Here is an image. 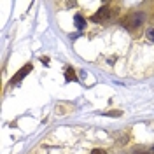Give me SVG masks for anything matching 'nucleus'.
I'll use <instances>...</instances> for the list:
<instances>
[{"instance_id": "obj_1", "label": "nucleus", "mask_w": 154, "mask_h": 154, "mask_svg": "<svg viewBox=\"0 0 154 154\" xmlns=\"http://www.w3.org/2000/svg\"><path fill=\"white\" fill-rule=\"evenodd\" d=\"M142 21H144V14L135 11V12L128 14V16L123 19V25H125L128 30H133V28H137L138 25H142Z\"/></svg>"}, {"instance_id": "obj_2", "label": "nucleus", "mask_w": 154, "mask_h": 154, "mask_svg": "<svg viewBox=\"0 0 154 154\" xmlns=\"http://www.w3.org/2000/svg\"><path fill=\"white\" fill-rule=\"evenodd\" d=\"M110 16H112V12H110V7L103 5V7H100V9L96 11V14H93V16H91V21H95V23H100V21H105V19H109Z\"/></svg>"}, {"instance_id": "obj_3", "label": "nucleus", "mask_w": 154, "mask_h": 154, "mask_svg": "<svg viewBox=\"0 0 154 154\" xmlns=\"http://www.w3.org/2000/svg\"><path fill=\"white\" fill-rule=\"evenodd\" d=\"M30 72H32V63H28V65H25V67L21 68L18 74H16V75L11 79V84H16V82H19V81H21L23 77L26 75V74H30Z\"/></svg>"}, {"instance_id": "obj_4", "label": "nucleus", "mask_w": 154, "mask_h": 154, "mask_svg": "<svg viewBox=\"0 0 154 154\" xmlns=\"http://www.w3.org/2000/svg\"><path fill=\"white\" fill-rule=\"evenodd\" d=\"M74 25H75L77 30H84V26H86V19L82 18L81 14H75V18H74Z\"/></svg>"}, {"instance_id": "obj_5", "label": "nucleus", "mask_w": 154, "mask_h": 154, "mask_svg": "<svg viewBox=\"0 0 154 154\" xmlns=\"http://www.w3.org/2000/svg\"><path fill=\"white\" fill-rule=\"evenodd\" d=\"M65 79H67V81H77V77H75V72H74V68L67 67V70H65Z\"/></svg>"}, {"instance_id": "obj_6", "label": "nucleus", "mask_w": 154, "mask_h": 154, "mask_svg": "<svg viewBox=\"0 0 154 154\" xmlns=\"http://www.w3.org/2000/svg\"><path fill=\"white\" fill-rule=\"evenodd\" d=\"M145 37H147V40L154 42V28H147V32H145Z\"/></svg>"}, {"instance_id": "obj_7", "label": "nucleus", "mask_w": 154, "mask_h": 154, "mask_svg": "<svg viewBox=\"0 0 154 154\" xmlns=\"http://www.w3.org/2000/svg\"><path fill=\"white\" fill-rule=\"evenodd\" d=\"M91 154H107V152L103 151V149H93V151H91Z\"/></svg>"}, {"instance_id": "obj_8", "label": "nucleus", "mask_w": 154, "mask_h": 154, "mask_svg": "<svg viewBox=\"0 0 154 154\" xmlns=\"http://www.w3.org/2000/svg\"><path fill=\"white\" fill-rule=\"evenodd\" d=\"M105 116H121V112L119 110H116V112H103Z\"/></svg>"}, {"instance_id": "obj_9", "label": "nucleus", "mask_w": 154, "mask_h": 154, "mask_svg": "<svg viewBox=\"0 0 154 154\" xmlns=\"http://www.w3.org/2000/svg\"><path fill=\"white\" fill-rule=\"evenodd\" d=\"M147 154H154V145L151 147V149H149V152H147Z\"/></svg>"}, {"instance_id": "obj_10", "label": "nucleus", "mask_w": 154, "mask_h": 154, "mask_svg": "<svg viewBox=\"0 0 154 154\" xmlns=\"http://www.w3.org/2000/svg\"><path fill=\"white\" fill-rule=\"evenodd\" d=\"M135 154H145V152H140V151H135Z\"/></svg>"}]
</instances>
